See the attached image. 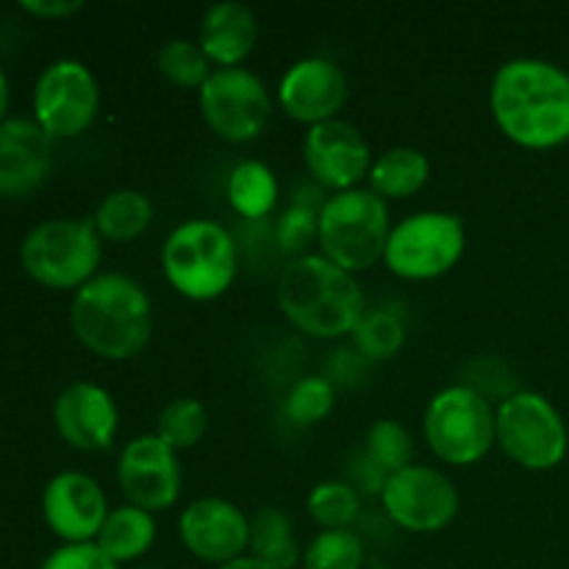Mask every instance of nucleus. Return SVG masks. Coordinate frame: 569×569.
Wrapping results in <instances>:
<instances>
[{
    "mask_svg": "<svg viewBox=\"0 0 569 569\" xmlns=\"http://www.w3.org/2000/svg\"><path fill=\"white\" fill-rule=\"evenodd\" d=\"M500 131L528 150L569 142V72L545 59H509L489 87Z\"/></svg>",
    "mask_w": 569,
    "mask_h": 569,
    "instance_id": "f257e3e1",
    "label": "nucleus"
},
{
    "mask_svg": "<svg viewBox=\"0 0 569 569\" xmlns=\"http://www.w3.org/2000/svg\"><path fill=\"white\" fill-rule=\"evenodd\" d=\"M303 569H361L365 567V542L353 528L320 531L303 548Z\"/></svg>",
    "mask_w": 569,
    "mask_h": 569,
    "instance_id": "bb28decb",
    "label": "nucleus"
},
{
    "mask_svg": "<svg viewBox=\"0 0 569 569\" xmlns=\"http://www.w3.org/2000/svg\"><path fill=\"white\" fill-rule=\"evenodd\" d=\"M20 9L42 20H61V17L78 14L83 9V0H22Z\"/></svg>",
    "mask_w": 569,
    "mask_h": 569,
    "instance_id": "f704fd0d",
    "label": "nucleus"
},
{
    "mask_svg": "<svg viewBox=\"0 0 569 569\" xmlns=\"http://www.w3.org/2000/svg\"><path fill=\"white\" fill-rule=\"evenodd\" d=\"M248 550L270 569H295L303 559L292 517L278 506H264L250 517Z\"/></svg>",
    "mask_w": 569,
    "mask_h": 569,
    "instance_id": "4be33fe9",
    "label": "nucleus"
},
{
    "mask_svg": "<svg viewBox=\"0 0 569 569\" xmlns=\"http://www.w3.org/2000/svg\"><path fill=\"white\" fill-rule=\"evenodd\" d=\"M100 109L94 72L78 59H59L44 67L33 87V120L53 139L81 137Z\"/></svg>",
    "mask_w": 569,
    "mask_h": 569,
    "instance_id": "9b49d317",
    "label": "nucleus"
},
{
    "mask_svg": "<svg viewBox=\"0 0 569 569\" xmlns=\"http://www.w3.org/2000/svg\"><path fill=\"white\" fill-rule=\"evenodd\" d=\"M278 192L281 189H278L276 172L259 159L239 161L226 181L228 203L244 220H261L270 214L278 203Z\"/></svg>",
    "mask_w": 569,
    "mask_h": 569,
    "instance_id": "393cba45",
    "label": "nucleus"
},
{
    "mask_svg": "<svg viewBox=\"0 0 569 569\" xmlns=\"http://www.w3.org/2000/svg\"><path fill=\"white\" fill-rule=\"evenodd\" d=\"M6 109H9V78L0 70V122L6 120Z\"/></svg>",
    "mask_w": 569,
    "mask_h": 569,
    "instance_id": "e433bc0d",
    "label": "nucleus"
},
{
    "mask_svg": "<svg viewBox=\"0 0 569 569\" xmlns=\"http://www.w3.org/2000/svg\"><path fill=\"white\" fill-rule=\"evenodd\" d=\"M156 517L150 511L139 509V506H120V509H111L106 517L103 528H100L98 545L111 561L117 565H128V561H137L153 548L156 542Z\"/></svg>",
    "mask_w": 569,
    "mask_h": 569,
    "instance_id": "412c9836",
    "label": "nucleus"
},
{
    "mask_svg": "<svg viewBox=\"0 0 569 569\" xmlns=\"http://www.w3.org/2000/svg\"><path fill=\"white\" fill-rule=\"evenodd\" d=\"M381 503L389 520L406 531L437 533L459 515V489L442 470L409 465L387 476Z\"/></svg>",
    "mask_w": 569,
    "mask_h": 569,
    "instance_id": "f8f14e48",
    "label": "nucleus"
},
{
    "mask_svg": "<svg viewBox=\"0 0 569 569\" xmlns=\"http://www.w3.org/2000/svg\"><path fill=\"white\" fill-rule=\"evenodd\" d=\"M306 506L322 531H337L353 526L361 511V498L350 481H322L311 489Z\"/></svg>",
    "mask_w": 569,
    "mask_h": 569,
    "instance_id": "c756f323",
    "label": "nucleus"
},
{
    "mask_svg": "<svg viewBox=\"0 0 569 569\" xmlns=\"http://www.w3.org/2000/svg\"><path fill=\"white\" fill-rule=\"evenodd\" d=\"M389 231L392 220L387 200L378 198L370 187H356L322 200L317 228L320 253L353 276L383 259Z\"/></svg>",
    "mask_w": 569,
    "mask_h": 569,
    "instance_id": "39448f33",
    "label": "nucleus"
},
{
    "mask_svg": "<svg viewBox=\"0 0 569 569\" xmlns=\"http://www.w3.org/2000/svg\"><path fill=\"white\" fill-rule=\"evenodd\" d=\"M56 139L28 117L0 122V194L26 198L48 181L53 170Z\"/></svg>",
    "mask_w": 569,
    "mask_h": 569,
    "instance_id": "6ab92c4d",
    "label": "nucleus"
},
{
    "mask_svg": "<svg viewBox=\"0 0 569 569\" xmlns=\"http://www.w3.org/2000/svg\"><path fill=\"white\" fill-rule=\"evenodd\" d=\"M320 206L309 203L303 198H295L292 203L287 206V211L281 214L276 226L278 244H281L287 253H292L295 259L298 256H306V248L317 239V228H320Z\"/></svg>",
    "mask_w": 569,
    "mask_h": 569,
    "instance_id": "473e14b6",
    "label": "nucleus"
},
{
    "mask_svg": "<svg viewBox=\"0 0 569 569\" xmlns=\"http://www.w3.org/2000/svg\"><path fill=\"white\" fill-rule=\"evenodd\" d=\"M153 200L139 189H117L109 192L94 209V228H98L100 239L109 242H131V239L142 237L148 226L153 222Z\"/></svg>",
    "mask_w": 569,
    "mask_h": 569,
    "instance_id": "b1692460",
    "label": "nucleus"
},
{
    "mask_svg": "<svg viewBox=\"0 0 569 569\" xmlns=\"http://www.w3.org/2000/svg\"><path fill=\"white\" fill-rule=\"evenodd\" d=\"M348 76L328 56L298 59L278 83V103L292 120L306 126L337 120L339 109L348 100Z\"/></svg>",
    "mask_w": 569,
    "mask_h": 569,
    "instance_id": "dca6fc26",
    "label": "nucleus"
},
{
    "mask_svg": "<svg viewBox=\"0 0 569 569\" xmlns=\"http://www.w3.org/2000/svg\"><path fill=\"white\" fill-rule=\"evenodd\" d=\"M103 239L87 217L44 220L20 244L22 270L48 289H81L98 276Z\"/></svg>",
    "mask_w": 569,
    "mask_h": 569,
    "instance_id": "423d86ee",
    "label": "nucleus"
},
{
    "mask_svg": "<svg viewBox=\"0 0 569 569\" xmlns=\"http://www.w3.org/2000/svg\"><path fill=\"white\" fill-rule=\"evenodd\" d=\"M161 267L178 295L206 303L231 289L239 272V250L226 226L194 217L178 222L164 239Z\"/></svg>",
    "mask_w": 569,
    "mask_h": 569,
    "instance_id": "20e7f679",
    "label": "nucleus"
},
{
    "mask_svg": "<svg viewBox=\"0 0 569 569\" xmlns=\"http://www.w3.org/2000/svg\"><path fill=\"white\" fill-rule=\"evenodd\" d=\"M203 120L228 142H250L267 128L272 98L267 83L248 67H217L198 92Z\"/></svg>",
    "mask_w": 569,
    "mask_h": 569,
    "instance_id": "9d476101",
    "label": "nucleus"
},
{
    "mask_svg": "<svg viewBox=\"0 0 569 569\" xmlns=\"http://www.w3.org/2000/svg\"><path fill=\"white\" fill-rule=\"evenodd\" d=\"M259 42V20L253 9L237 0L214 3L200 17L198 44L217 67H242Z\"/></svg>",
    "mask_w": 569,
    "mask_h": 569,
    "instance_id": "aec40b11",
    "label": "nucleus"
},
{
    "mask_svg": "<svg viewBox=\"0 0 569 569\" xmlns=\"http://www.w3.org/2000/svg\"><path fill=\"white\" fill-rule=\"evenodd\" d=\"M181 461L156 433H142L122 448L117 459V483L131 506L150 511H167L181 495Z\"/></svg>",
    "mask_w": 569,
    "mask_h": 569,
    "instance_id": "ddd939ff",
    "label": "nucleus"
},
{
    "mask_svg": "<svg viewBox=\"0 0 569 569\" xmlns=\"http://www.w3.org/2000/svg\"><path fill=\"white\" fill-rule=\"evenodd\" d=\"M78 342L109 361H128L153 337V303L148 289L126 272H98L70 303Z\"/></svg>",
    "mask_w": 569,
    "mask_h": 569,
    "instance_id": "f03ea898",
    "label": "nucleus"
},
{
    "mask_svg": "<svg viewBox=\"0 0 569 569\" xmlns=\"http://www.w3.org/2000/svg\"><path fill=\"white\" fill-rule=\"evenodd\" d=\"M209 428V415L198 398H176L161 409L156 420V437L170 445L172 450H189L203 439Z\"/></svg>",
    "mask_w": 569,
    "mask_h": 569,
    "instance_id": "cd10ccee",
    "label": "nucleus"
},
{
    "mask_svg": "<svg viewBox=\"0 0 569 569\" xmlns=\"http://www.w3.org/2000/svg\"><path fill=\"white\" fill-rule=\"evenodd\" d=\"M303 159L320 187L337 192L359 187L372 167V150L365 133L348 120H328L311 126L303 139Z\"/></svg>",
    "mask_w": 569,
    "mask_h": 569,
    "instance_id": "4468645a",
    "label": "nucleus"
},
{
    "mask_svg": "<svg viewBox=\"0 0 569 569\" xmlns=\"http://www.w3.org/2000/svg\"><path fill=\"white\" fill-rule=\"evenodd\" d=\"M217 569H270V567L261 565V561H256L253 556H242V559L228 561V565H222V567H217Z\"/></svg>",
    "mask_w": 569,
    "mask_h": 569,
    "instance_id": "c9c22d12",
    "label": "nucleus"
},
{
    "mask_svg": "<svg viewBox=\"0 0 569 569\" xmlns=\"http://www.w3.org/2000/svg\"><path fill=\"white\" fill-rule=\"evenodd\" d=\"M498 445L515 465L545 472L565 461L569 433L545 395L517 389L498 406Z\"/></svg>",
    "mask_w": 569,
    "mask_h": 569,
    "instance_id": "1a4fd4ad",
    "label": "nucleus"
},
{
    "mask_svg": "<svg viewBox=\"0 0 569 569\" xmlns=\"http://www.w3.org/2000/svg\"><path fill=\"white\" fill-rule=\"evenodd\" d=\"M42 517L64 545L94 542L109 517V500L87 472H59L42 492Z\"/></svg>",
    "mask_w": 569,
    "mask_h": 569,
    "instance_id": "f3484780",
    "label": "nucleus"
},
{
    "mask_svg": "<svg viewBox=\"0 0 569 569\" xmlns=\"http://www.w3.org/2000/svg\"><path fill=\"white\" fill-rule=\"evenodd\" d=\"M361 453H365L383 476H392V472L415 465V439H411V433L406 431V426H400L398 420H378L372 422L370 431H367Z\"/></svg>",
    "mask_w": 569,
    "mask_h": 569,
    "instance_id": "c85d7f7f",
    "label": "nucleus"
},
{
    "mask_svg": "<svg viewBox=\"0 0 569 569\" xmlns=\"http://www.w3.org/2000/svg\"><path fill=\"white\" fill-rule=\"evenodd\" d=\"M156 64H159L161 76L170 83L181 89H198L209 81V76L214 72L209 56L203 53L194 39H167L159 48V56H156Z\"/></svg>",
    "mask_w": 569,
    "mask_h": 569,
    "instance_id": "a878e982",
    "label": "nucleus"
},
{
    "mask_svg": "<svg viewBox=\"0 0 569 569\" xmlns=\"http://www.w3.org/2000/svg\"><path fill=\"white\" fill-rule=\"evenodd\" d=\"M53 422L59 437L76 450L98 453L109 450L120 428V411L109 389L92 381H76L61 389L53 403Z\"/></svg>",
    "mask_w": 569,
    "mask_h": 569,
    "instance_id": "a211bd4d",
    "label": "nucleus"
},
{
    "mask_svg": "<svg viewBox=\"0 0 569 569\" xmlns=\"http://www.w3.org/2000/svg\"><path fill=\"white\" fill-rule=\"evenodd\" d=\"M422 433L445 465L470 467L498 445V409L467 383H453L431 398Z\"/></svg>",
    "mask_w": 569,
    "mask_h": 569,
    "instance_id": "0eeeda50",
    "label": "nucleus"
},
{
    "mask_svg": "<svg viewBox=\"0 0 569 569\" xmlns=\"http://www.w3.org/2000/svg\"><path fill=\"white\" fill-rule=\"evenodd\" d=\"M431 176V161L417 148L383 150L372 159L367 181L378 198H411L420 192Z\"/></svg>",
    "mask_w": 569,
    "mask_h": 569,
    "instance_id": "5701e85b",
    "label": "nucleus"
},
{
    "mask_svg": "<svg viewBox=\"0 0 569 569\" xmlns=\"http://www.w3.org/2000/svg\"><path fill=\"white\" fill-rule=\"evenodd\" d=\"M39 569H120L117 561H111L94 542L83 545H61Z\"/></svg>",
    "mask_w": 569,
    "mask_h": 569,
    "instance_id": "72a5a7b5",
    "label": "nucleus"
},
{
    "mask_svg": "<svg viewBox=\"0 0 569 569\" xmlns=\"http://www.w3.org/2000/svg\"><path fill=\"white\" fill-rule=\"evenodd\" d=\"M333 409V387L322 376H306L289 387L283 400V415L295 426H315L322 422Z\"/></svg>",
    "mask_w": 569,
    "mask_h": 569,
    "instance_id": "2f4dec72",
    "label": "nucleus"
},
{
    "mask_svg": "<svg viewBox=\"0 0 569 569\" xmlns=\"http://www.w3.org/2000/svg\"><path fill=\"white\" fill-rule=\"evenodd\" d=\"M278 309L306 337L339 339L356 331L367 306L353 272L322 253H306L283 267Z\"/></svg>",
    "mask_w": 569,
    "mask_h": 569,
    "instance_id": "7ed1b4c3",
    "label": "nucleus"
},
{
    "mask_svg": "<svg viewBox=\"0 0 569 569\" xmlns=\"http://www.w3.org/2000/svg\"><path fill=\"white\" fill-rule=\"evenodd\" d=\"M467 248L465 220L453 211H417L392 226L383 264L406 281H431L459 264Z\"/></svg>",
    "mask_w": 569,
    "mask_h": 569,
    "instance_id": "6e6552de",
    "label": "nucleus"
},
{
    "mask_svg": "<svg viewBox=\"0 0 569 569\" xmlns=\"http://www.w3.org/2000/svg\"><path fill=\"white\" fill-rule=\"evenodd\" d=\"M181 542L194 559L206 565H228L242 559L250 542V520L237 503L226 498H200L183 509L178 520Z\"/></svg>",
    "mask_w": 569,
    "mask_h": 569,
    "instance_id": "2eb2a0df",
    "label": "nucleus"
},
{
    "mask_svg": "<svg viewBox=\"0 0 569 569\" xmlns=\"http://www.w3.org/2000/svg\"><path fill=\"white\" fill-rule=\"evenodd\" d=\"M356 348L367 356V359H392L400 348H403L406 328L395 311L387 309H372L365 311L353 331Z\"/></svg>",
    "mask_w": 569,
    "mask_h": 569,
    "instance_id": "7c9ffc66",
    "label": "nucleus"
}]
</instances>
